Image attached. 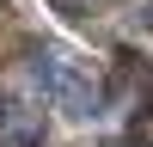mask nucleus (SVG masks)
Listing matches in <instances>:
<instances>
[{
    "mask_svg": "<svg viewBox=\"0 0 153 147\" xmlns=\"http://www.w3.org/2000/svg\"><path fill=\"white\" fill-rule=\"evenodd\" d=\"M31 80L43 86V98H55L68 117H98V104H104V98H98V80L86 68H74L61 49H37L31 55Z\"/></svg>",
    "mask_w": 153,
    "mask_h": 147,
    "instance_id": "obj_1",
    "label": "nucleus"
}]
</instances>
